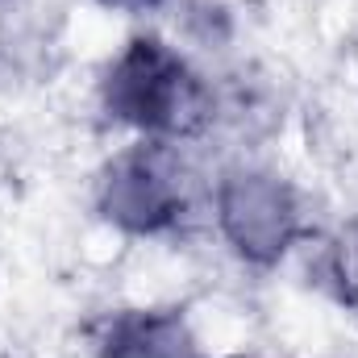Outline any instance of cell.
Wrapping results in <instances>:
<instances>
[{
  "mask_svg": "<svg viewBox=\"0 0 358 358\" xmlns=\"http://www.w3.org/2000/svg\"><path fill=\"white\" fill-rule=\"evenodd\" d=\"M104 108L142 134L179 138L204 125L208 88L167 42L134 38L104 76Z\"/></svg>",
  "mask_w": 358,
  "mask_h": 358,
  "instance_id": "6da1fadb",
  "label": "cell"
},
{
  "mask_svg": "<svg viewBox=\"0 0 358 358\" xmlns=\"http://www.w3.org/2000/svg\"><path fill=\"white\" fill-rule=\"evenodd\" d=\"M100 4H108V8H155L159 0H100Z\"/></svg>",
  "mask_w": 358,
  "mask_h": 358,
  "instance_id": "5b68a950",
  "label": "cell"
},
{
  "mask_svg": "<svg viewBox=\"0 0 358 358\" xmlns=\"http://www.w3.org/2000/svg\"><path fill=\"white\" fill-rule=\"evenodd\" d=\"M100 358H200L179 313H121L100 334Z\"/></svg>",
  "mask_w": 358,
  "mask_h": 358,
  "instance_id": "277c9868",
  "label": "cell"
},
{
  "mask_svg": "<svg viewBox=\"0 0 358 358\" xmlns=\"http://www.w3.org/2000/svg\"><path fill=\"white\" fill-rule=\"evenodd\" d=\"M100 213L129 234H159L183 213V167L167 142H146L108 163Z\"/></svg>",
  "mask_w": 358,
  "mask_h": 358,
  "instance_id": "7a4b0ae2",
  "label": "cell"
},
{
  "mask_svg": "<svg viewBox=\"0 0 358 358\" xmlns=\"http://www.w3.org/2000/svg\"><path fill=\"white\" fill-rule=\"evenodd\" d=\"M217 217L234 250L250 263H275L300 234L296 196L275 176H229L217 196Z\"/></svg>",
  "mask_w": 358,
  "mask_h": 358,
  "instance_id": "3957f363",
  "label": "cell"
}]
</instances>
